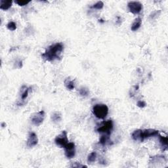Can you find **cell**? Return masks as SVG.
<instances>
[{
    "label": "cell",
    "instance_id": "11",
    "mask_svg": "<svg viewBox=\"0 0 168 168\" xmlns=\"http://www.w3.org/2000/svg\"><path fill=\"white\" fill-rule=\"evenodd\" d=\"M141 24H142V19H141V18H137L133 22V24H132L131 30L133 31V32H135V31L137 30L138 29L141 27Z\"/></svg>",
    "mask_w": 168,
    "mask_h": 168
},
{
    "label": "cell",
    "instance_id": "2",
    "mask_svg": "<svg viewBox=\"0 0 168 168\" xmlns=\"http://www.w3.org/2000/svg\"><path fill=\"white\" fill-rule=\"evenodd\" d=\"M93 113L98 119H104L108 114V108L104 104H96L93 107Z\"/></svg>",
    "mask_w": 168,
    "mask_h": 168
},
{
    "label": "cell",
    "instance_id": "20",
    "mask_svg": "<svg viewBox=\"0 0 168 168\" xmlns=\"http://www.w3.org/2000/svg\"><path fill=\"white\" fill-rule=\"evenodd\" d=\"M79 93L82 96H84V97H87V96H88V95H89V91L88 90V89L86 88V87H82L79 89Z\"/></svg>",
    "mask_w": 168,
    "mask_h": 168
},
{
    "label": "cell",
    "instance_id": "16",
    "mask_svg": "<svg viewBox=\"0 0 168 168\" xmlns=\"http://www.w3.org/2000/svg\"><path fill=\"white\" fill-rule=\"evenodd\" d=\"M51 120L55 123H58L60 122L62 120L61 114L59 112H54L51 115Z\"/></svg>",
    "mask_w": 168,
    "mask_h": 168
},
{
    "label": "cell",
    "instance_id": "3",
    "mask_svg": "<svg viewBox=\"0 0 168 168\" xmlns=\"http://www.w3.org/2000/svg\"><path fill=\"white\" fill-rule=\"evenodd\" d=\"M114 127L113 121L112 120H108L106 122H102L99 127H98L97 131L98 133H104L106 135H109L112 131Z\"/></svg>",
    "mask_w": 168,
    "mask_h": 168
},
{
    "label": "cell",
    "instance_id": "21",
    "mask_svg": "<svg viewBox=\"0 0 168 168\" xmlns=\"http://www.w3.org/2000/svg\"><path fill=\"white\" fill-rule=\"evenodd\" d=\"M103 7H104V3H103V2L101 1H97V3H95L93 6V9H97V10H100V9H102L103 8Z\"/></svg>",
    "mask_w": 168,
    "mask_h": 168
},
{
    "label": "cell",
    "instance_id": "8",
    "mask_svg": "<svg viewBox=\"0 0 168 168\" xmlns=\"http://www.w3.org/2000/svg\"><path fill=\"white\" fill-rule=\"evenodd\" d=\"M158 133V131L153 129H148L142 130V133H141V142H143L146 139L157 136Z\"/></svg>",
    "mask_w": 168,
    "mask_h": 168
},
{
    "label": "cell",
    "instance_id": "1",
    "mask_svg": "<svg viewBox=\"0 0 168 168\" xmlns=\"http://www.w3.org/2000/svg\"><path fill=\"white\" fill-rule=\"evenodd\" d=\"M64 49V46L62 43H56L48 47L45 53L41 55L44 60L49 62H53L55 60L61 59V55Z\"/></svg>",
    "mask_w": 168,
    "mask_h": 168
},
{
    "label": "cell",
    "instance_id": "15",
    "mask_svg": "<svg viewBox=\"0 0 168 168\" xmlns=\"http://www.w3.org/2000/svg\"><path fill=\"white\" fill-rule=\"evenodd\" d=\"M167 142L168 139L167 137L160 136V143L161 147L163 148V151H166L167 149Z\"/></svg>",
    "mask_w": 168,
    "mask_h": 168
},
{
    "label": "cell",
    "instance_id": "24",
    "mask_svg": "<svg viewBox=\"0 0 168 168\" xmlns=\"http://www.w3.org/2000/svg\"><path fill=\"white\" fill-rule=\"evenodd\" d=\"M71 167H87L86 165L80 164L79 162H73L72 165H70Z\"/></svg>",
    "mask_w": 168,
    "mask_h": 168
},
{
    "label": "cell",
    "instance_id": "9",
    "mask_svg": "<svg viewBox=\"0 0 168 168\" xmlns=\"http://www.w3.org/2000/svg\"><path fill=\"white\" fill-rule=\"evenodd\" d=\"M38 143V138L34 132H30L28 135V140L26 141V145L29 148H32L37 145Z\"/></svg>",
    "mask_w": 168,
    "mask_h": 168
},
{
    "label": "cell",
    "instance_id": "7",
    "mask_svg": "<svg viewBox=\"0 0 168 168\" xmlns=\"http://www.w3.org/2000/svg\"><path fill=\"white\" fill-rule=\"evenodd\" d=\"M64 151H65V156L67 158H73L76 155V147L74 143H68L64 147Z\"/></svg>",
    "mask_w": 168,
    "mask_h": 168
},
{
    "label": "cell",
    "instance_id": "10",
    "mask_svg": "<svg viewBox=\"0 0 168 168\" xmlns=\"http://www.w3.org/2000/svg\"><path fill=\"white\" fill-rule=\"evenodd\" d=\"M64 84L65 87L69 90H72V89L75 88L76 84L74 80H72L70 78H66L65 80H64Z\"/></svg>",
    "mask_w": 168,
    "mask_h": 168
},
{
    "label": "cell",
    "instance_id": "19",
    "mask_svg": "<svg viewBox=\"0 0 168 168\" xmlns=\"http://www.w3.org/2000/svg\"><path fill=\"white\" fill-rule=\"evenodd\" d=\"M7 28L11 31H15L17 29V24L14 21H10L7 24Z\"/></svg>",
    "mask_w": 168,
    "mask_h": 168
},
{
    "label": "cell",
    "instance_id": "4",
    "mask_svg": "<svg viewBox=\"0 0 168 168\" xmlns=\"http://www.w3.org/2000/svg\"><path fill=\"white\" fill-rule=\"evenodd\" d=\"M55 143L60 148H64L68 143V135L66 131H62V133L57 135L55 139Z\"/></svg>",
    "mask_w": 168,
    "mask_h": 168
},
{
    "label": "cell",
    "instance_id": "12",
    "mask_svg": "<svg viewBox=\"0 0 168 168\" xmlns=\"http://www.w3.org/2000/svg\"><path fill=\"white\" fill-rule=\"evenodd\" d=\"M29 91H30V88L26 86H23L21 89V99L22 100H24L26 98L28 97Z\"/></svg>",
    "mask_w": 168,
    "mask_h": 168
},
{
    "label": "cell",
    "instance_id": "13",
    "mask_svg": "<svg viewBox=\"0 0 168 168\" xmlns=\"http://www.w3.org/2000/svg\"><path fill=\"white\" fill-rule=\"evenodd\" d=\"M12 1H5V0H1L0 1V9L2 10L6 11L9 9L12 5Z\"/></svg>",
    "mask_w": 168,
    "mask_h": 168
},
{
    "label": "cell",
    "instance_id": "22",
    "mask_svg": "<svg viewBox=\"0 0 168 168\" xmlns=\"http://www.w3.org/2000/svg\"><path fill=\"white\" fill-rule=\"evenodd\" d=\"M160 13H161L160 10L154 11V12H152L151 14V15H150V19H152V20L156 19V18H157L159 15H160Z\"/></svg>",
    "mask_w": 168,
    "mask_h": 168
},
{
    "label": "cell",
    "instance_id": "6",
    "mask_svg": "<svg viewBox=\"0 0 168 168\" xmlns=\"http://www.w3.org/2000/svg\"><path fill=\"white\" fill-rule=\"evenodd\" d=\"M129 12H131L133 14H139L141 11L143 9V5L139 1H129L127 3Z\"/></svg>",
    "mask_w": 168,
    "mask_h": 168
},
{
    "label": "cell",
    "instance_id": "25",
    "mask_svg": "<svg viewBox=\"0 0 168 168\" xmlns=\"http://www.w3.org/2000/svg\"><path fill=\"white\" fill-rule=\"evenodd\" d=\"M137 106L139 107V108H145V106H146V102L145 101H143V100H139L137 103Z\"/></svg>",
    "mask_w": 168,
    "mask_h": 168
},
{
    "label": "cell",
    "instance_id": "18",
    "mask_svg": "<svg viewBox=\"0 0 168 168\" xmlns=\"http://www.w3.org/2000/svg\"><path fill=\"white\" fill-rule=\"evenodd\" d=\"M108 142V135H102L100 137L99 139V143L100 145H102V146L106 145Z\"/></svg>",
    "mask_w": 168,
    "mask_h": 168
},
{
    "label": "cell",
    "instance_id": "14",
    "mask_svg": "<svg viewBox=\"0 0 168 168\" xmlns=\"http://www.w3.org/2000/svg\"><path fill=\"white\" fill-rule=\"evenodd\" d=\"M141 133H142V130L141 129H137V130H135L133 133H132V138L134 141H139L140 142H141Z\"/></svg>",
    "mask_w": 168,
    "mask_h": 168
},
{
    "label": "cell",
    "instance_id": "5",
    "mask_svg": "<svg viewBox=\"0 0 168 168\" xmlns=\"http://www.w3.org/2000/svg\"><path fill=\"white\" fill-rule=\"evenodd\" d=\"M45 119V112L41 110L35 112L31 116V122L35 126H39L44 122Z\"/></svg>",
    "mask_w": 168,
    "mask_h": 168
},
{
    "label": "cell",
    "instance_id": "23",
    "mask_svg": "<svg viewBox=\"0 0 168 168\" xmlns=\"http://www.w3.org/2000/svg\"><path fill=\"white\" fill-rule=\"evenodd\" d=\"M30 1H21V0H16L15 3H17L19 6H25L30 3Z\"/></svg>",
    "mask_w": 168,
    "mask_h": 168
},
{
    "label": "cell",
    "instance_id": "17",
    "mask_svg": "<svg viewBox=\"0 0 168 168\" xmlns=\"http://www.w3.org/2000/svg\"><path fill=\"white\" fill-rule=\"evenodd\" d=\"M97 158V154L96 152H92L91 153L89 154L87 157V162L89 163H91L95 162Z\"/></svg>",
    "mask_w": 168,
    "mask_h": 168
}]
</instances>
